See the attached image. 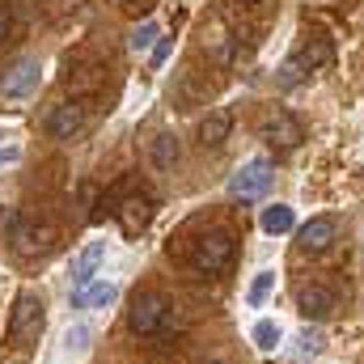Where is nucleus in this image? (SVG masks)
<instances>
[{
	"label": "nucleus",
	"instance_id": "f257e3e1",
	"mask_svg": "<svg viewBox=\"0 0 364 364\" xmlns=\"http://www.w3.org/2000/svg\"><path fill=\"white\" fill-rule=\"evenodd\" d=\"M38 335H43V301H38V292L26 288V292H17V301H13V309H9L4 343H9L17 356H26V348H34Z\"/></svg>",
	"mask_w": 364,
	"mask_h": 364
},
{
	"label": "nucleus",
	"instance_id": "f03ea898",
	"mask_svg": "<svg viewBox=\"0 0 364 364\" xmlns=\"http://www.w3.org/2000/svg\"><path fill=\"white\" fill-rule=\"evenodd\" d=\"M233 255H237V237L229 233V229H212V233H203L199 242H195V250H191V272L195 275H225L233 267Z\"/></svg>",
	"mask_w": 364,
	"mask_h": 364
},
{
	"label": "nucleus",
	"instance_id": "7ed1b4c3",
	"mask_svg": "<svg viewBox=\"0 0 364 364\" xmlns=\"http://www.w3.org/2000/svg\"><path fill=\"white\" fill-rule=\"evenodd\" d=\"M170 296L166 292H136L132 296V309H127V331L140 335V339H153L170 326Z\"/></svg>",
	"mask_w": 364,
	"mask_h": 364
},
{
	"label": "nucleus",
	"instance_id": "20e7f679",
	"mask_svg": "<svg viewBox=\"0 0 364 364\" xmlns=\"http://www.w3.org/2000/svg\"><path fill=\"white\" fill-rule=\"evenodd\" d=\"M47 136L51 140H77L85 127H90V102H81V97H73V102H60V106H51V114H47Z\"/></svg>",
	"mask_w": 364,
	"mask_h": 364
},
{
	"label": "nucleus",
	"instance_id": "39448f33",
	"mask_svg": "<svg viewBox=\"0 0 364 364\" xmlns=\"http://www.w3.org/2000/svg\"><path fill=\"white\" fill-rule=\"evenodd\" d=\"M272 178H275L272 157H255V161H246V166L229 178V195H233V199H259V195L272 186Z\"/></svg>",
	"mask_w": 364,
	"mask_h": 364
},
{
	"label": "nucleus",
	"instance_id": "423d86ee",
	"mask_svg": "<svg viewBox=\"0 0 364 364\" xmlns=\"http://www.w3.org/2000/svg\"><path fill=\"white\" fill-rule=\"evenodd\" d=\"M263 140L272 144L275 153H292V149H301L305 127H301L296 114H288V110H267V114H263Z\"/></svg>",
	"mask_w": 364,
	"mask_h": 364
},
{
	"label": "nucleus",
	"instance_id": "0eeeda50",
	"mask_svg": "<svg viewBox=\"0 0 364 364\" xmlns=\"http://www.w3.org/2000/svg\"><path fill=\"white\" fill-rule=\"evenodd\" d=\"M38 77H43V64L34 55H21L0 73V93L4 97H26V93L38 90Z\"/></svg>",
	"mask_w": 364,
	"mask_h": 364
},
{
	"label": "nucleus",
	"instance_id": "6e6552de",
	"mask_svg": "<svg viewBox=\"0 0 364 364\" xmlns=\"http://www.w3.org/2000/svg\"><path fill=\"white\" fill-rule=\"evenodd\" d=\"M335 237H339V220H335V216H314V220H305V225L296 229L301 255H326V250L335 246Z\"/></svg>",
	"mask_w": 364,
	"mask_h": 364
},
{
	"label": "nucleus",
	"instance_id": "1a4fd4ad",
	"mask_svg": "<svg viewBox=\"0 0 364 364\" xmlns=\"http://www.w3.org/2000/svg\"><path fill=\"white\" fill-rule=\"evenodd\" d=\"M153 195H123L119 199V212H114V220H119V229L127 233V237H136V233H144L149 229V220H153Z\"/></svg>",
	"mask_w": 364,
	"mask_h": 364
},
{
	"label": "nucleus",
	"instance_id": "9d476101",
	"mask_svg": "<svg viewBox=\"0 0 364 364\" xmlns=\"http://www.w3.org/2000/svg\"><path fill=\"white\" fill-rule=\"evenodd\" d=\"M296 309H301L305 318H314V322H326V318L339 309V301H335V292H331L326 284H301V288H296Z\"/></svg>",
	"mask_w": 364,
	"mask_h": 364
},
{
	"label": "nucleus",
	"instance_id": "9b49d317",
	"mask_svg": "<svg viewBox=\"0 0 364 364\" xmlns=\"http://www.w3.org/2000/svg\"><path fill=\"white\" fill-rule=\"evenodd\" d=\"M9 242H13V250L21 259H34V255H47L51 250V229L47 225H34V220H21Z\"/></svg>",
	"mask_w": 364,
	"mask_h": 364
},
{
	"label": "nucleus",
	"instance_id": "f8f14e48",
	"mask_svg": "<svg viewBox=\"0 0 364 364\" xmlns=\"http://www.w3.org/2000/svg\"><path fill=\"white\" fill-rule=\"evenodd\" d=\"M106 259V242H90L77 259H73V292H85L97 279V263Z\"/></svg>",
	"mask_w": 364,
	"mask_h": 364
},
{
	"label": "nucleus",
	"instance_id": "ddd939ff",
	"mask_svg": "<svg viewBox=\"0 0 364 364\" xmlns=\"http://www.w3.org/2000/svg\"><path fill=\"white\" fill-rule=\"evenodd\" d=\"M229 132H233V114H229V110H212V114L199 123V144H203V149H220V144L229 140Z\"/></svg>",
	"mask_w": 364,
	"mask_h": 364
},
{
	"label": "nucleus",
	"instance_id": "4468645a",
	"mask_svg": "<svg viewBox=\"0 0 364 364\" xmlns=\"http://www.w3.org/2000/svg\"><path fill=\"white\" fill-rule=\"evenodd\" d=\"M119 301V288L110 279H93L85 292H73V309H106Z\"/></svg>",
	"mask_w": 364,
	"mask_h": 364
},
{
	"label": "nucleus",
	"instance_id": "2eb2a0df",
	"mask_svg": "<svg viewBox=\"0 0 364 364\" xmlns=\"http://www.w3.org/2000/svg\"><path fill=\"white\" fill-rule=\"evenodd\" d=\"M178 136L174 132H157L153 136V144H149V161H153V170H174L178 166Z\"/></svg>",
	"mask_w": 364,
	"mask_h": 364
},
{
	"label": "nucleus",
	"instance_id": "dca6fc26",
	"mask_svg": "<svg viewBox=\"0 0 364 364\" xmlns=\"http://www.w3.org/2000/svg\"><path fill=\"white\" fill-rule=\"evenodd\" d=\"M331 55H335L331 38H309V43L296 51V60H301V68H305V73H314V68H326V64H331Z\"/></svg>",
	"mask_w": 364,
	"mask_h": 364
},
{
	"label": "nucleus",
	"instance_id": "f3484780",
	"mask_svg": "<svg viewBox=\"0 0 364 364\" xmlns=\"http://www.w3.org/2000/svg\"><path fill=\"white\" fill-rule=\"evenodd\" d=\"M259 225H263V233H292L296 229V216H292V208L288 203H272V208H263V216H259Z\"/></svg>",
	"mask_w": 364,
	"mask_h": 364
},
{
	"label": "nucleus",
	"instance_id": "a211bd4d",
	"mask_svg": "<svg viewBox=\"0 0 364 364\" xmlns=\"http://www.w3.org/2000/svg\"><path fill=\"white\" fill-rule=\"evenodd\" d=\"M157 38H161V30H157V21H140V26H136V30L127 34V47H132V51L140 55V51H149V47L157 43Z\"/></svg>",
	"mask_w": 364,
	"mask_h": 364
},
{
	"label": "nucleus",
	"instance_id": "6ab92c4d",
	"mask_svg": "<svg viewBox=\"0 0 364 364\" xmlns=\"http://www.w3.org/2000/svg\"><path fill=\"white\" fill-rule=\"evenodd\" d=\"M250 335H255V343H259L263 352H272L275 343H279V326H275L272 318H263V322H255V331H250Z\"/></svg>",
	"mask_w": 364,
	"mask_h": 364
},
{
	"label": "nucleus",
	"instance_id": "aec40b11",
	"mask_svg": "<svg viewBox=\"0 0 364 364\" xmlns=\"http://www.w3.org/2000/svg\"><path fill=\"white\" fill-rule=\"evenodd\" d=\"M272 284H275V272H259L255 275V284H250V292H246V301L259 309L263 301H267V292H272Z\"/></svg>",
	"mask_w": 364,
	"mask_h": 364
},
{
	"label": "nucleus",
	"instance_id": "412c9836",
	"mask_svg": "<svg viewBox=\"0 0 364 364\" xmlns=\"http://www.w3.org/2000/svg\"><path fill=\"white\" fill-rule=\"evenodd\" d=\"M301 77H305V68H301V60L292 55V60H284V68H279L275 85H279V90H292V85H301Z\"/></svg>",
	"mask_w": 364,
	"mask_h": 364
},
{
	"label": "nucleus",
	"instance_id": "4be33fe9",
	"mask_svg": "<svg viewBox=\"0 0 364 364\" xmlns=\"http://www.w3.org/2000/svg\"><path fill=\"white\" fill-rule=\"evenodd\" d=\"M17 225H21V212L17 208H0V237H13Z\"/></svg>",
	"mask_w": 364,
	"mask_h": 364
},
{
	"label": "nucleus",
	"instance_id": "5701e85b",
	"mask_svg": "<svg viewBox=\"0 0 364 364\" xmlns=\"http://www.w3.org/2000/svg\"><path fill=\"white\" fill-rule=\"evenodd\" d=\"M166 55H170V43H166V38H161V43H157V47H153V64H166Z\"/></svg>",
	"mask_w": 364,
	"mask_h": 364
},
{
	"label": "nucleus",
	"instance_id": "b1692460",
	"mask_svg": "<svg viewBox=\"0 0 364 364\" xmlns=\"http://www.w3.org/2000/svg\"><path fill=\"white\" fill-rule=\"evenodd\" d=\"M17 157H21V153H17V149H13V144H9V149H0V166H13V161H17Z\"/></svg>",
	"mask_w": 364,
	"mask_h": 364
},
{
	"label": "nucleus",
	"instance_id": "393cba45",
	"mask_svg": "<svg viewBox=\"0 0 364 364\" xmlns=\"http://www.w3.org/2000/svg\"><path fill=\"white\" fill-rule=\"evenodd\" d=\"M68 343H73V348H81V343H85V331H81V326H77V331H68Z\"/></svg>",
	"mask_w": 364,
	"mask_h": 364
},
{
	"label": "nucleus",
	"instance_id": "a878e982",
	"mask_svg": "<svg viewBox=\"0 0 364 364\" xmlns=\"http://www.w3.org/2000/svg\"><path fill=\"white\" fill-rule=\"evenodd\" d=\"M4 34H9V9L0 4V38H4Z\"/></svg>",
	"mask_w": 364,
	"mask_h": 364
},
{
	"label": "nucleus",
	"instance_id": "bb28decb",
	"mask_svg": "<svg viewBox=\"0 0 364 364\" xmlns=\"http://www.w3.org/2000/svg\"><path fill=\"white\" fill-rule=\"evenodd\" d=\"M242 4H259V0H242Z\"/></svg>",
	"mask_w": 364,
	"mask_h": 364
},
{
	"label": "nucleus",
	"instance_id": "cd10ccee",
	"mask_svg": "<svg viewBox=\"0 0 364 364\" xmlns=\"http://www.w3.org/2000/svg\"><path fill=\"white\" fill-rule=\"evenodd\" d=\"M212 364H220V360H212Z\"/></svg>",
	"mask_w": 364,
	"mask_h": 364
}]
</instances>
